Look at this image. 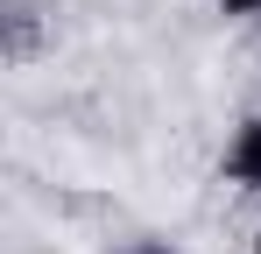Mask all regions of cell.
Masks as SVG:
<instances>
[{
	"label": "cell",
	"instance_id": "2",
	"mask_svg": "<svg viewBox=\"0 0 261 254\" xmlns=\"http://www.w3.org/2000/svg\"><path fill=\"white\" fill-rule=\"evenodd\" d=\"M113 254H176L170 240H155V233H141V240H127V247H113Z\"/></svg>",
	"mask_w": 261,
	"mask_h": 254
},
{
	"label": "cell",
	"instance_id": "1",
	"mask_svg": "<svg viewBox=\"0 0 261 254\" xmlns=\"http://www.w3.org/2000/svg\"><path fill=\"white\" fill-rule=\"evenodd\" d=\"M226 176L240 184V191H261V113L233 127V141H226Z\"/></svg>",
	"mask_w": 261,
	"mask_h": 254
},
{
	"label": "cell",
	"instance_id": "3",
	"mask_svg": "<svg viewBox=\"0 0 261 254\" xmlns=\"http://www.w3.org/2000/svg\"><path fill=\"white\" fill-rule=\"evenodd\" d=\"M219 14H261V0H219Z\"/></svg>",
	"mask_w": 261,
	"mask_h": 254
},
{
	"label": "cell",
	"instance_id": "4",
	"mask_svg": "<svg viewBox=\"0 0 261 254\" xmlns=\"http://www.w3.org/2000/svg\"><path fill=\"white\" fill-rule=\"evenodd\" d=\"M254 254H261V226H254Z\"/></svg>",
	"mask_w": 261,
	"mask_h": 254
}]
</instances>
